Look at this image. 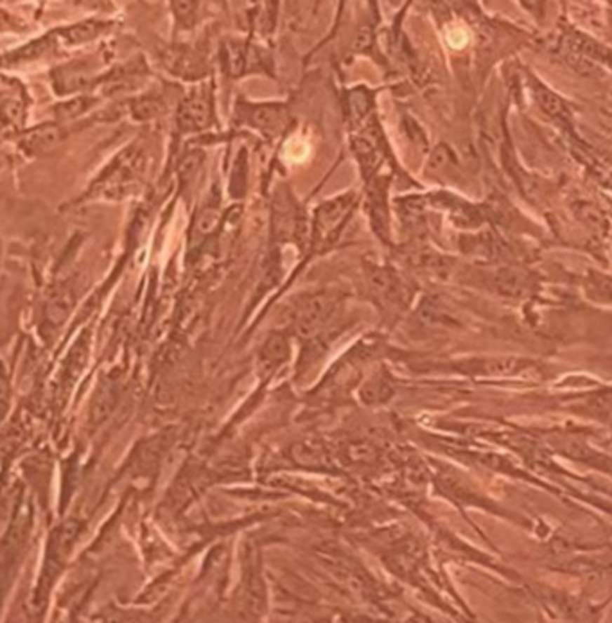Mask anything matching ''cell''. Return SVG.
I'll return each mask as SVG.
<instances>
[{
  "label": "cell",
  "instance_id": "obj_6",
  "mask_svg": "<svg viewBox=\"0 0 612 623\" xmlns=\"http://www.w3.org/2000/svg\"><path fill=\"white\" fill-rule=\"evenodd\" d=\"M352 201V194L341 196L338 200L328 201L324 203L317 212V229L320 232L321 237L328 236L338 227L340 220H343V216L349 210V205Z\"/></svg>",
  "mask_w": 612,
  "mask_h": 623
},
{
  "label": "cell",
  "instance_id": "obj_18",
  "mask_svg": "<svg viewBox=\"0 0 612 623\" xmlns=\"http://www.w3.org/2000/svg\"><path fill=\"white\" fill-rule=\"evenodd\" d=\"M93 102H95V99L90 98V95H86V98H76L70 102H67V105H61L60 108H56V115L60 119H63V121H69V119L77 117V115H81L83 112L88 110Z\"/></svg>",
  "mask_w": 612,
  "mask_h": 623
},
{
  "label": "cell",
  "instance_id": "obj_20",
  "mask_svg": "<svg viewBox=\"0 0 612 623\" xmlns=\"http://www.w3.org/2000/svg\"><path fill=\"white\" fill-rule=\"evenodd\" d=\"M219 221V212L215 208H205V210L199 214L198 221H196L194 234L196 236H207L212 230L218 227Z\"/></svg>",
  "mask_w": 612,
  "mask_h": 623
},
{
  "label": "cell",
  "instance_id": "obj_22",
  "mask_svg": "<svg viewBox=\"0 0 612 623\" xmlns=\"http://www.w3.org/2000/svg\"><path fill=\"white\" fill-rule=\"evenodd\" d=\"M401 216L402 221L411 227L420 223L422 220V203L418 200H406L402 201V207H401Z\"/></svg>",
  "mask_w": 612,
  "mask_h": 623
},
{
  "label": "cell",
  "instance_id": "obj_1",
  "mask_svg": "<svg viewBox=\"0 0 612 623\" xmlns=\"http://www.w3.org/2000/svg\"><path fill=\"white\" fill-rule=\"evenodd\" d=\"M336 306L338 297L328 291L304 297L300 304L296 306L295 316H293V326H295L296 333L304 338L317 334L327 323Z\"/></svg>",
  "mask_w": 612,
  "mask_h": 623
},
{
  "label": "cell",
  "instance_id": "obj_21",
  "mask_svg": "<svg viewBox=\"0 0 612 623\" xmlns=\"http://www.w3.org/2000/svg\"><path fill=\"white\" fill-rule=\"evenodd\" d=\"M349 105L354 117L361 119L370 108V95L366 94L365 90H354L349 95Z\"/></svg>",
  "mask_w": 612,
  "mask_h": 623
},
{
  "label": "cell",
  "instance_id": "obj_12",
  "mask_svg": "<svg viewBox=\"0 0 612 623\" xmlns=\"http://www.w3.org/2000/svg\"><path fill=\"white\" fill-rule=\"evenodd\" d=\"M370 210H372V221L375 225V230L385 236L386 227H388V217H386L385 189H381V184L375 185L373 191L370 192Z\"/></svg>",
  "mask_w": 612,
  "mask_h": 623
},
{
  "label": "cell",
  "instance_id": "obj_5",
  "mask_svg": "<svg viewBox=\"0 0 612 623\" xmlns=\"http://www.w3.org/2000/svg\"><path fill=\"white\" fill-rule=\"evenodd\" d=\"M494 290L507 297H523L531 288V279L526 272L517 268H503L494 273Z\"/></svg>",
  "mask_w": 612,
  "mask_h": 623
},
{
  "label": "cell",
  "instance_id": "obj_10",
  "mask_svg": "<svg viewBox=\"0 0 612 623\" xmlns=\"http://www.w3.org/2000/svg\"><path fill=\"white\" fill-rule=\"evenodd\" d=\"M2 117H4L6 133H8L9 126L17 128L24 119V102H22L20 94L9 92L8 86H4V92H2Z\"/></svg>",
  "mask_w": 612,
  "mask_h": 623
},
{
  "label": "cell",
  "instance_id": "obj_7",
  "mask_svg": "<svg viewBox=\"0 0 612 623\" xmlns=\"http://www.w3.org/2000/svg\"><path fill=\"white\" fill-rule=\"evenodd\" d=\"M289 358V343L282 334H273L259 352V367L264 374H272Z\"/></svg>",
  "mask_w": 612,
  "mask_h": 623
},
{
  "label": "cell",
  "instance_id": "obj_24",
  "mask_svg": "<svg viewBox=\"0 0 612 623\" xmlns=\"http://www.w3.org/2000/svg\"><path fill=\"white\" fill-rule=\"evenodd\" d=\"M199 159H201V156H199V155H189L185 160H183L182 166H180V173H182V178H191L192 173H194L196 169H198Z\"/></svg>",
  "mask_w": 612,
  "mask_h": 623
},
{
  "label": "cell",
  "instance_id": "obj_4",
  "mask_svg": "<svg viewBox=\"0 0 612 623\" xmlns=\"http://www.w3.org/2000/svg\"><path fill=\"white\" fill-rule=\"evenodd\" d=\"M244 119H246V123L259 128V130L277 133L282 128V124H284L286 112L282 106L277 105L252 106V108H244Z\"/></svg>",
  "mask_w": 612,
  "mask_h": 623
},
{
  "label": "cell",
  "instance_id": "obj_13",
  "mask_svg": "<svg viewBox=\"0 0 612 623\" xmlns=\"http://www.w3.org/2000/svg\"><path fill=\"white\" fill-rule=\"evenodd\" d=\"M102 29V24L99 22H85V24H77L72 27L61 31L60 36L67 41V43H81V41L92 40L99 34V31Z\"/></svg>",
  "mask_w": 612,
  "mask_h": 623
},
{
  "label": "cell",
  "instance_id": "obj_25",
  "mask_svg": "<svg viewBox=\"0 0 612 623\" xmlns=\"http://www.w3.org/2000/svg\"><path fill=\"white\" fill-rule=\"evenodd\" d=\"M447 160H449V151L446 147H438L431 156L430 167L431 169H442V167H446Z\"/></svg>",
  "mask_w": 612,
  "mask_h": 623
},
{
  "label": "cell",
  "instance_id": "obj_23",
  "mask_svg": "<svg viewBox=\"0 0 612 623\" xmlns=\"http://www.w3.org/2000/svg\"><path fill=\"white\" fill-rule=\"evenodd\" d=\"M160 112V102L151 101V99H140L135 102L133 115L137 119H149Z\"/></svg>",
  "mask_w": 612,
  "mask_h": 623
},
{
  "label": "cell",
  "instance_id": "obj_17",
  "mask_svg": "<svg viewBox=\"0 0 612 623\" xmlns=\"http://www.w3.org/2000/svg\"><path fill=\"white\" fill-rule=\"evenodd\" d=\"M167 65L171 70H175L176 74H182V76H194L196 72L201 70L199 62L192 56L191 53L182 51V53H171V58L167 60Z\"/></svg>",
  "mask_w": 612,
  "mask_h": 623
},
{
  "label": "cell",
  "instance_id": "obj_16",
  "mask_svg": "<svg viewBox=\"0 0 612 623\" xmlns=\"http://www.w3.org/2000/svg\"><path fill=\"white\" fill-rule=\"evenodd\" d=\"M361 395H363V399L370 404L382 403V401L390 399V395H392V384H390V381L386 377L378 375V377H373L372 381H368V383L365 384Z\"/></svg>",
  "mask_w": 612,
  "mask_h": 623
},
{
  "label": "cell",
  "instance_id": "obj_11",
  "mask_svg": "<svg viewBox=\"0 0 612 623\" xmlns=\"http://www.w3.org/2000/svg\"><path fill=\"white\" fill-rule=\"evenodd\" d=\"M536 98H537V101H539L540 108H543V110L546 112L550 117L566 119L569 115L566 102H564L559 95L553 94L552 90L539 86V88L536 90Z\"/></svg>",
  "mask_w": 612,
  "mask_h": 623
},
{
  "label": "cell",
  "instance_id": "obj_8",
  "mask_svg": "<svg viewBox=\"0 0 612 623\" xmlns=\"http://www.w3.org/2000/svg\"><path fill=\"white\" fill-rule=\"evenodd\" d=\"M61 139H63L61 128L47 124V126H40L31 131L24 139V147L29 153H44V151L53 149Z\"/></svg>",
  "mask_w": 612,
  "mask_h": 623
},
{
  "label": "cell",
  "instance_id": "obj_9",
  "mask_svg": "<svg viewBox=\"0 0 612 623\" xmlns=\"http://www.w3.org/2000/svg\"><path fill=\"white\" fill-rule=\"evenodd\" d=\"M74 306V291L67 286H60L56 291L49 297L47 300V320L54 326H60L67 316H69L70 309Z\"/></svg>",
  "mask_w": 612,
  "mask_h": 623
},
{
  "label": "cell",
  "instance_id": "obj_3",
  "mask_svg": "<svg viewBox=\"0 0 612 623\" xmlns=\"http://www.w3.org/2000/svg\"><path fill=\"white\" fill-rule=\"evenodd\" d=\"M370 288L385 302H397L402 297V284L392 269L381 266H368L366 269Z\"/></svg>",
  "mask_w": 612,
  "mask_h": 623
},
{
  "label": "cell",
  "instance_id": "obj_26",
  "mask_svg": "<svg viewBox=\"0 0 612 623\" xmlns=\"http://www.w3.org/2000/svg\"><path fill=\"white\" fill-rule=\"evenodd\" d=\"M173 6H175V13L178 15V18H182V20H185L187 17H191L192 11L196 9L194 2H175Z\"/></svg>",
  "mask_w": 612,
  "mask_h": 623
},
{
  "label": "cell",
  "instance_id": "obj_19",
  "mask_svg": "<svg viewBox=\"0 0 612 623\" xmlns=\"http://www.w3.org/2000/svg\"><path fill=\"white\" fill-rule=\"evenodd\" d=\"M325 451L320 444H311V442H304V444H298L295 448V457L300 464H320L321 458H324Z\"/></svg>",
  "mask_w": 612,
  "mask_h": 623
},
{
  "label": "cell",
  "instance_id": "obj_15",
  "mask_svg": "<svg viewBox=\"0 0 612 623\" xmlns=\"http://www.w3.org/2000/svg\"><path fill=\"white\" fill-rule=\"evenodd\" d=\"M115 399H117V384H115L114 381H106V383L101 387V390H99L98 397H95L93 415L101 420L105 419V417L109 413V410H112V406L115 404Z\"/></svg>",
  "mask_w": 612,
  "mask_h": 623
},
{
  "label": "cell",
  "instance_id": "obj_27",
  "mask_svg": "<svg viewBox=\"0 0 612 623\" xmlns=\"http://www.w3.org/2000/svg\"><path fill=\"white\" fill-rule=\"evenodd\" d=\"M370 40H372V34H370L368 29H363L359 34H357L356 40V51H363L365 47H368Z\"/></svg>",
  "mask_w": 612,
  "mask_h": 623
},
{
  "label": "cell",
  "instance_id": "obj_14",
  "mask_svg": "<svg viewBox=\"0 0 612 623\" xmlns=\"http://www.w3.org/2000/svg\"><path fill=\"white\" fill-rule=\"evenodd\" d=\"M248 51L244 49L243 45H237V43H232L228 45L227 49H225V63L228 67V72L232 76H241V74L246 70L248 62H250V58H248Z\"/></svg>",
  "mask_w": 612,
  "mask_h": 623
},
{
  "label": "cell",
  "instance_id": "obj_2",
  "mask_svg": "<svg viewBox=\"0 0 612 623\" xmlns=\"http://www.w3.org/2000/svg\"><path fill=\"white\" fill-rule=\"evenodd\" d=\"M178 124L182 130L194 131L211 124V101L207 92H194L183 101L178 112Z\"/></svg>",
  "mask_w": 612,
  "mask_h": 623
}]
</instances>
